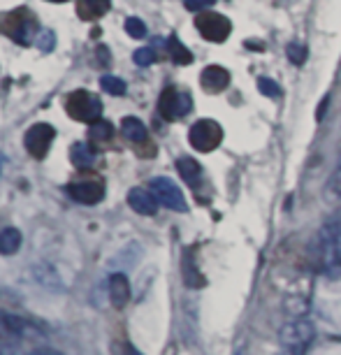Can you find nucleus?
Masks as SVG:
<instances>
[{
  "mask_svg": "<svg viewBox=\"0 0 341 355\" xmlns=\"http://www.w3.org/2000/svg\"><path fill=\"white\" fill-rule=\"evenodd\" d=\"M40 334L35 325L28 323L21 316L0 311V355H17V348L21 341Z\"/></svg>",
  "mask_w": 341,
  "mask_h": 355,
  "instance_id": "1",
  "label": "nucleus"
},
{
  "mask_svg": "<svg viewBox=\"0 0 341 355\" xmlns=\"http://www.w3.org/2000/svg\"><path fill=\"white\" fill-rule=\"evenodd\" d=\"M0 28H3L5 35H10L17 44H24V46L33 44V40H35L37 31H40L35 15H33L30 10H26V8L12 10L8 17H3Z\"/></svg>",
  "mask_w": 341,
  "mask_h": 355,
  "instance_id": "2",
  "label": "nucleus"
},
{
  "mask_svg": "<svg viewBox=\"0 0 341 355\" xmlns=\"http://www.w3.org/2000/svg\"><path fill=\"white\" fill-rule=\"evenodd\" d=\"M65 112H68L75 121L96 123L100 121V116H103V103H100V98L91 91H75L65 98Z\"/></svg>",
  "mask_w": 341,
  "mask_h": 355,
  "instance_id": "3",
  "label": "nucleus"
},
{
  "mask_svg": "<svg viewBox=\"0 0 341 355\" xmlns=\"http://www.w3.org/2000/svg\"><path fill=\"white\" fill-rule=\"evenodd\" d=\"M220 139H223V128L216 121H211V119H200L198 123L191 125L189 142L200 153L213 151L220 144Z\"/></svg>",
  "mask_w": 341,
  "mask_h": 355,
  "instance_id": "4",
  "label": "nucleus"
},
{
  "mask_svg": "<svg viewBox=\"0 0 341 355\" xmlns=\"http://www.w3.org/2000/svg\"><path fill=\"white\" fill-rule=\"evenodd\" d=\"M193 110V98L189 93L177 91L175 86H167L158 98V112L165 121H175V119L186 116Z\"/></svg>",
  "mask_w": 341,
  "mask_h": 355,
  "instance_id": "5",
  "label": "nucleus"
},
{
  "mask_svg": "<svg viewBox=\"0 0 341 355\" xmlns=\"http://www.w3.org/2000/svg\"><path fill=\"white\" fill-rule=\"evenodd\" d=\"M149 191L153 193V198L158 200V205L167 207V209H172V211H186V209H189L182 189H179L172 179H167V177L151 179Z\"/></svg>",
  "mask_w": 341,
  "mask_h": 355,
  "instance_id": "6",
  "label": "nucleus"
},
{
  "mask_svg": "<svg viewBox=\"0 0 341 355\" xmlns=\"http://www.w3.org/2000/svg\"><path fill=\"white\" fill-rule=\"evenodd\" d=\"M53 137H56V130L51 123H33L24 135V146L35 160H44L51 149Z\"/></svg>",
  "mask_w": 341,
  "mask_h": 355,
  "instance_id": "7",
  "label": "nucleus"
},
{
  "mask_svg": "<svg viewBox=\"0 0 341 355\" xmlns=\"http://www.w3.org/2000/svg\"><path fill=\"white\" fill-rule=\"evenodd\" d=\"M195 28L209 42H225L230 37L232 24L223 15H216V12H200L195 17Z\"/></svg>",
  "mask_w": 341,
  "mask_h": 355,
  "instance_id": "8",
  "label": "nucleus"
},
{
  "mask_svg": "<svg viewBox=\"0 0 341 355\" xmlns=\"http://www.w3.org/2000/svg\"><path fill=\"white\" fill-rule=\"evenodd\" d=\"M105 182L100 177H86L68 184V193L72 200L82 205H98L105 198Z\"/></svg>",
  "mask_w": 341,
  "mask_h": 355,
  "instance_id": "9",
  "label": "nucleus"
},
{
  "mask_svg": "<svg viewBox=\"0 0 341 355\" xmlns=\"http://www.w3.org/2000/svg\"><path fill=\"white\" fill-rule=\"evenodd\" d=\"M313 334H316V330H313V325L309 320L299 318V320H292L288 325H283L279 339L286 348H304L311 344Z\"/></svg>",
  "mask_w": 341,
  "mask_h": 355,
  "instance_id": "10",
  "label": "nucleus"
},
{
  "mask_svg": "<svg viewBox=\"0 0 341 355\" xmlns=\"http://www.w3.org/2000/svg\"><path fill=\"white\" fill-rule=\"evenodd\" d=\"M128 205L132 211L139 214V216H156V211H158V200L146 189H130Z\"/></svg>",
  "mask_w": 341,
  "mask_h": 355,
  "instance_id": "11",
  "label": "nucleus"
},
{
  "mask_svg": "<svg viewBox=\"0 0 341 355\" xmlns=\"http://www.w3.org/2000/svg\"><path fill=\"white\" fill-rule=\"evenodd\" d=\"M200 84H202V89L207 93H220L230 84V72L225 68H220V65H209V68H204L202 75H200Z\"/></svg>",
  "mask_w": 341,
  "mask_h": 355,
  "instance_id": "12",
  "label": "nucleus"
},
{
  "mask_svg": "<svg viewBox=\"0 0 341 355\" xmlns=\"http://www.w3.org/2000/svg\"><path fill=\"white\" fill-rule=\"evenodd\" d=\"M130 300V281L123 272H114L110 277V302L114 309H123Z\"/></svg>",
  "mask_w": 341,
  "mask_h": 355,
  "instance_id": "13",
  "label": "nucleus"
},
{
  "mask_svg": "<svg viewBox=\"0 0 341 355\" xmlns=\"http://www.w3.org/2000/svg\"><path fill=\"white\" fill-rule=\"evenodd\" d=\"M112 8V0H77V15L82 21H98Z\"/></svg>",
  "mask_w": 341,
  "mask_h": 355,
  "instance_id": "14",
  "label": "nucleus"
},
{
  "mask_svg": "<svg viewBox=\"0 0 341 355\" xmlns=\"http://www.w3.org/2000/svg\"><path fill=\"white\" fill-rule=\"evenodd\" d=\"M70 160H72V165H75L77 170H89V167L96 165L98 153L89 142H75V144H72V149H70Z\"/></svg>",
  "mask_w": 341,
  "mask_h": 355,
  "instance_id": "15",
  "label": "nucleus"
},
{
  "mask_svg": "<svg viewBox=\"0 0 341 355\" xmlns=\"http://www.w3.org/2000/svg\"><path fill=\"white\" fill-rule=\"evenodd\" d=\"M121 132L125 139H130V142H135V144H142V142H146V137H149L146 125L139 121L137 116H125L121 121Z\"/></svg>",
  "mask_w": 341,
  "mask_h": 355,
  "instance_id": "16",
  "label": "nucleus"
},
{
  "mask_svg": "<svg viewBox=\"0 0 341 355\" xmlns=\"http://www.w3.org/2000/svg\"><path fill=\"white\" fill-rule=\"evenodd\" d=\"M177 170H179V174H182L184 182L191 184V186H198L200 179H202V167H200L198 160H193L189 156H182L177 160Z\"/></svg>",
  "mask_w": 341,
  "mask_h": 355,
  "instance_id": "17",
  "label": "nucleus"
},
{
  "mask_svg": "<svg viewBox=\"0 0 341 355\" xmlns=\"http://www.w3.org/2000/svg\"><path fill=\"white\" fill-rule=\"evenodd\" d=\"M21 232L17 230V227H5V230H0V253L3 256H12V253H17L21 249Z\"/></svg>",
  "mask_w": 341,
  "mask_h": 355,
  "instance_id": "18",
  "label": "nucleus"
},
{
  "mask_svg": "<svg viewBox=\"0 0 341 355\" xmlns=\"http://www.w3.org/2000/svg\"><path fill=\"white\" fill-rule=\"evenodd\" d=\"M182 270H184V281H186V286H191V288H200V286H204V279L200 277L198 267H195V263H193L191 251H186L184 263H182Z\"/></svg>",
  "mask_w": 341,
  "mask_h": 355,
  "instance_id": "19",
  "label": "nucleus"
},
{
  "mask_svg": "<svg viewBox=\"0 0 341 355\" xmlns=\"http://www.w3.org/2000/svg\"><path fill=\"white\" fill-rule=\"evenodd\" d=\"M112 137H114V125L110 121H103V119H100V121L89 125V139H91V142H96V144L110 142Z\"/></svg>",
  "mask_w": 341,
  "mask_h": 355,
  "instance_id": "20",
  "label": "nucleus"
},
{
  "mask_svg": "<svg viewBox=\"0 0 341 355\" xmlns=\"http://www.w3.org/2000/svg\"><path fill=\"white\" fill-rule=\"evenodd\" d=\"M167 46H170V56H172V61H175V63H179V65L193 63V53L186 49L182 42H179L177 35H172L170 40H167Z\"/></svg>",
  "mask_w": 341,
  "mask_h": 355,
  "instance_id": "21",
  "label": "nucleus"
},
{
  "mask_svg": "<svg viewBox=\"0 0 341 355\" xmlns=\"http://www.w3.org/2000/svg\"><path fill=\"white\" fill-rule=\"evenodd\" d=\"M100 86H103V91H107L110 96H123V93L128 91V86H125L123 79H119V77H114V75L100 77Z\"/></svg>",
  "mask_w": 341,
  "mask_h": 355,
  "instance_id": "22",
  "label": "nucleus"
},
{
  "mask_svg": "<svg viewBox=\"0 0 341 355\" xmlns=\"http://www.w3.org/2000/svg\"><path fill=\"white\" fill-rule=\"evenodd\" d=\"M125 33H128L130 37H135V40H142V37H146V24L142 21V19H137V17L125 19Z\"/></svg>",
  "mask_w": 341,
  "mask_h": 355,
  "instance_id": "23",
  "label": "nucleus"
},
{
  "mask_svg": "<svg viewBox=\"0 0 341 355\" xmlns=\"http://www.w3.org/2000/svg\"><path fill=\"white\" fill-rule=\"evenodd\" d=\"M258 89H260V93H265V96H270V98H279L281 96V89H279V84L274 82V79L260 77L258 79Z\"/></svg>",
  "mask_w": 341,
  "mask_h": 355,
  "instance_id": "24",
  "label": "nucleus"
},
{
  "mask_svg": "<svg viewBox=\"0 0 341 355\" xmlns=\"http://www.w3.org/2000/svg\"><path fill=\"white\" fill-rule=\"evenodd\" d=\"M132 61H135L137 65H142V68H146V65H151L153 61H156V53H153V49H149V46H142V49L135 51Z\"/></svg>",
  "mask_w": 341,
  "mask_h": 355,
  "instance_id": "25",
  "label": "nucleus"
},
{
  "mask_svg": "<svg viewBox=\"0 0 341 355\" xmlns=\"http://www.w3.org/2000/svg\"><path fill=\"white\" fill-rule=\"evenodd\" d=\"M286 53H288V58H290V61L295 63V65H302V63L306 61V49H304L302 44H295V42L288 44V49H286Z\"/></svg>",
  "mask_w": 341,
  "mask_h": 355,
  "instance_id": "26",
  "label": "nucleus"
},
{
  "mask_svg": "<svg viewBox=\"0 0 341 355\" xmlns=\"http://www.w3.org/2000/svg\"><path fill=\"white\" fill-rule=\"evenodd\" d=\"M216 0H186V10L189 12H204L209 10Z\"/></svg>",
  "mask_w": 341,
  "mask_h": 355,
  "instance_id": "27",
  "label": "nucleus"
},
{
  "mask_svg": "<svg viewBox=\"0 0 341 355\" xmlns=\"http://www.w3.org/2000/svg\"><path fill=\"white\" fill-rule=\"evenodd\" d=\"M24 355H63V353L56 351V348H51V346H35V348H30V351L24 353Z\"/></svg>",
  "mask_w": 341,
  "mask_h": 355,
  "instance_id": "28",
  "label": "nucleus"
},
{
  "mask_svg": "<svg viewBox=\"0 0 341 355\" xmlns=\"http://www.w3.org/2000/svg\"><path fill=\"white\" fill-rule=\"evenodd\" d=\"M40 46H42V51H51V49H53V33L44 31V33H42V42H40Z\"/></svg>",
  "mask_w": 341,
  "mask_h": 355,
  "instance_id": "29",
  "label": "nucleus"
},
{
  "mask_svg": "<svg viewBox=\"0 0 341 355\" xmlns=\"http://www.w3.org/2000/svg\"><path fill=\"white\" fill-rule=\"evenodd\" d=\"M330 189L334 191V193H337V196H341V170L337 172V174H334V177H332V184H330Z\"/></svg>",
  "mask_w": 341,
  "mask_h": 355,
  "instance_id": "30",
  "label": "nucleus"
},
{
  "mask_svg": "<svg viewBox=\"0 0 341 355\" xmlns=\"http://www.w3.org/2000/svg\"><path fill=\"white\" fill-rule=\"evenodd\" d=\"M121 355H142L132 344H121Z\"/></svg>",
  "mask_w": 341,
  "mask_h": 355,
  "instance_id": "31",
  "label": "nucleus"
},
{
  "mask_svg": "<svg viewBox=\"0 0 341 355\" xmlns=\"http://www.w3.org/2000/svg\"><path fill=\"white\" fill-rule=\"evenodd\" d=\"M3 167H5V153L0 151V174H3Z\"/></svg>",
  "mask_w": 341,
  "mask_h": 355,
  "instance_id": "32",
  "label": "nucleus"
},
{
  "mask_svg": "<svg viewBox=\"0 0 341 355\" xmlns=\"http://www.w3.org/2000/svg\"><path fill=\"white\" fill-rule=\"evenodd\" d=\"M46 3H68V0H46Z\"/></svg>",
  "mask_w": 341,
  "mask_h": 355,
  "instance_id": "33",
  "label": "nucleus"
},
{
  "mask_svg": "<svg viewBox=\"0 0 341 355\" xmlns=\"http://www.w3.org/2000/svg\"><path fill=\"white\" fill-rule=\"evenodd\" d=\"M339 170H341V163H339Z\"/></svg>",
  "mask_w": 341,
  "mask_h": 355,
  "instance_id": "34",
  "label": "nucleus"
}]
</instances>
